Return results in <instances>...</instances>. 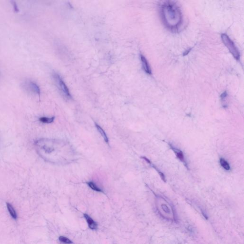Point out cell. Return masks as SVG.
I'll return each instance as SVG.
<instances>
[{"mask_svg":"<svg viewBox=\"0 0 244 244\" xmlns=\"http://www.w3.org/2000/svg\"><path fill=\"white\" fill-rule=\"evenodd\" d=\"M6 205H7L8 211L9 212L10 214L11 215V217L14 219H16L17 217V214H16V211H15V209L14 208V207L12 206V205L10 204V203H6Z\"/></svg>","mask_w":244,"mask_h":244,"instance_id":"cell-8","label":"cell"},{"mask_svg":"<svg viewBox=\"0 0 244 244\" xmlns=\"http://www.w3.org/2000/svg\"><path fill=\"white\" fill-rule=\"evenodd\" d=\"M88 186L93 189V190H95L96 191L100 192H102V191L101 189H100V188H98L96 185L95 184V183L93 182L90 181V182H87V183Z\"/></svg>","mask_w":244,"mask_h":244,"instance_id":"cell-13","label":"cell"},{"mask_svg":"<svg viewBox=\"0 0 244 244\" xmlns=\"http://www.w3.org/2000/svg\"><path fill=\"white\" fill-rule=\"evenodd\" d=\"M12 3H13V6H14V10L15 12H18V11H19V9L18 8L17 5V4H16V3H15V1H12Z\"/></svg>","mask_w":244,"mask_h":244,"instance_id":"cell-16","label":"cell"},{"mask_svg":"<svg viewBox=\"0 0 244 244\" xmlns=\"http://www.w3.org/2000/svg\"><path fill=\"white\" fill-rule=\"evenodd\" d=\"M95 125H96V127L97 128L99 132L100 133V134L102 135V137L104 138V140L105 141V142L108 144L109 143V140H108V137L107 136V134L105 133V132L104 131V130L102 129V128L100 126H99L98 124L95 123Z\"/></svg>","mask_w":244,"mask_h":244,"instance_id":"cell-9","label":"cell"},{"mask_svg":"<svg viewBox=\"0 0 244 244\" xmlns=\"http://www.w3.org/2000/svg\"><path fill=\"white\" fill-rule=\"evenodd\" d=\"M59 239L60 241L65 243V244H71L72 243V242L69 239H68L67 237H65V236H60Z\"/></svg>","mask_w":244,"mask_h":244,"instance_id":"cell-14","label":"cell"},{"mask_svg":"<svg viewBox=\"0 0 244 244\" xmlns=\"http://www.w3.org/2000/svg\"><path fill=\"white\" fill-rule=\"evenodd\" d=\"M140 57L141 60L142 62V66H143L144 71H146V73H147L148 74H152L151 68L150 67L148 63L147 62L146 59L143 55H141Z\"/></svg>","mask_w":244,"mask_h":244,"instance_id":"cell-6","label":"cell"},{"mask_svg":"<svg viewBox=\"0 0 244 244\" xmlns=\"http://www.w3.org/2000/svg\"><path fill=\"white\" fill-rule=\"evenodd\" d=\"M190 50H191V49H189V50H186V51L185 52V53H184V56H185V55H187V54H188V53L190 52Z\"/></svg>","mask_w":244,"mask_h":244,"instance_id":"cell-18","label":"cell"},{"mask_svg":"<svg viewBox=\"0 0 244 244\" xmlns=\"http://www.w3.org/2000/svg\"><path fill=\"white\" fill-rule=\"evenodd\" d=\"M154 168H155L156 169V170H157L158 172V173H159V175H160L161 177V178H162V179L163 180L164 182H166V178H165V175H164L163 173H162V172H161L159 171L157 169V168L155 167V166H154Z\"/></svg>","mask_w":244,"mask_h":244,"instance_id":"cell-15","label":"cell"},{"mask_svg":"<svg viewBox=\"0 0 244 244\" xmlns=\"http://www.w3.org/2000/svg\"><path fill=\"white\" fill-rule=\"evenodd\" d=\"M158 213L164 219L169 221L175 220V213L172 206L166 201L158 202L157 204Z\"/></svg>","mask_w":244,"mask_h":244,"instance_id":"cell-2","label":"cell"},{"mask_svg":"<svg viewBox=\"0 0 244 244\" xmlns=\"http://www.w3.org/2000/svg\"><path fill=\"white\" fill-rule=\"evenodd\" d=\"M220 163L221 166L224 168L225 170L228 171L230 169V166H229V164L228 163L227 161L221 158L220 159Z\"/></svg>","mask_w":244,"mask_h":244,"instance_id":"cell-11","label":"cell"},{"mask_svg":"<svg viewBox=\"0 0 244 244\" xmlns=\"http://www.w3.org/2000/svg\"><path fill=\"white\" fill-rule=\"evenodd\" d=\"M162 20L166 27L172 31H177L182 23V14L179 7L173 1H166L161 7Z\"/></svg>","mask_w":244,"mask_h":244,"instance_id":"cell-1","label":"cell"},{"mask_svg":"<svg viewBox=\"0 0 244 244\" xmlns=\"http://www.w3.org/2000/svg\"><path fill=\"white\" fill-rule=\"evenodd\" d=\"M221 38L224 44L228 48L234 57L237 60H239L240 58V53L233 42L226 34H222L221 35Z\"/></svg>","mask_w":244,"mask_h":244,"instance_id":"cell-3","label":"cell"},{"mask_svg":"<svg viewBox=\"0 0 244 244\" xmlns=\"http://www.w3.org/2000/svg\"><path fill=\"white\" fill-rule=\"evenodd\" d=\"M227 96H228V93H227V92L226 91L225 92H224L221 95V99L222 101L223 100H224L227 97Z\"/></svg>","mask_w":244,"mask_h":244,"instance_id":"cell-17","label":"cell"},{"mask_svg":"<svg viewBox=\"0 0 244 244\" xmlns=\"http://www.w3.org/2000/svg\"><path fill=\"white\" fill-rule=\"evenodd\" d=\"M84 217H85V219L87 220L89 228L93 230L97 229V225L94 220H93L88 215L86 214H84Z\"/></svg>","mask_w":244,"mask_h":244,"instance_id":"cell-7","label":"cell"},{"mask_svg":"<svg viewBox=\"0 0 244 244\" xmlns=\"http://www.w3.org/2000/svg\"><path fill=\"white\" fill-rule=\"evenodd\" d=\"M171 148L173 149L174 152L176 154L177 157L178 158V159H179L180 160H181L182 162H184V163H186L185 159H184V154L182 153V151L180 150L174 148L173 147H171Z\"/></svg>","mask_w":244,"mask_h":244,"instance_id":"cell-10","label":"cell"},{"mask_svg":"<svg viewBox=\"0 0 244 244\" xmlns=\"http://www.w3.org/2000/svg\"><path fill=\"white\" fill-rule=\"evenodd\" d=\"M54 117L52 118H46V117H42L40 118L39 120L41 122L45 124H50L53 123L54 120Z\"/></svg>","mask_w":244,"mask_h":244,"instance_id":"cell-12","label":"cell"},{"mask_svg":"<svg viewBox=\"0 0 244 244\" xmlns=\"http://www.w3.org/2000/svg\"><path fill=\"white\" fill-rule=\"evenodd\" d=\"M27 87L28 88L34 93L38 96L40 95V89L39 86L35 82L33 81H29L27 82Z\"/></svg>","mask_w":244,"mask_h":244,"instance_id":"cell-5","label":"cell"},{"mask_svg":"<svg viewBox=\"0 0 244 244\" xmlns=\"http://www.w3.org/2000/svg\"><path fill=\"white\" fill-rule=\"evenodd\" d=\"M53 77L56 82L58 89H59L63 96L68 99L71 98V95L70 93L69 89H68L67 87H66V85L65 84L63 80L62 79L60 76L58 75L56 73H54L53 74Z\"/></svg>","mask_w":244,"mask_h":244,"instance_id":"cell-4","label":"cell"}]
</instances>
